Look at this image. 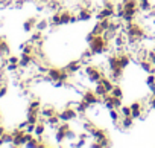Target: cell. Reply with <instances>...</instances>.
Segmentation results:
<instances>
[{"label":"cell","mask_w":155,"mask_h":148,"mask_svg":"<svg viewBox=\"0 0 155 148\" xmlns=\"http://www.w3.org/2000/svg\"><path fill=\"white\" fill-rule=\"evenodd\" d=\"M40 108H41V101L38 98H32L29 101V104H28V110H37V112H40Z\"/></svg>","instance_id":"cell-7"},{"label":"cell","mask_w":155,"mask_h":148,"mask_svg":"<svg viewBox=\"0 0 155 148\" xmlns=\"http://www.w3.org/2000/svg\"><path fill=\"white\" fill-rule=\"evenodd\" d=\"M119 112L122 116H131V105H122L119 108Z\"/></svg>","instance_id":"cell-9"},{"label":"cell","mask_w":155,"mask_h":148,"mask_svg":"<svg viewBox=\"0 0 155 148\" xmlns=\"http://www.w3.org/2000/svg\"><path fill=\"white\" fill-rule=\"evenodd\" d=\"M49 26H52L49 19H40V20L37 22V25H35V29H37V31H41V32H44V31H46Z\"/></svg>","instance_id":"cell-5"},{"label":"cell","mask_w":155,"mask_h":148,"mask_svg":"<svg viewBox=\"0 0 155 148\" xmlns=\"http://www.w3.org/2000/svg\"><path fill=\"white\" fill-rule=\"evenodd\" d=\"M5 133H6V128H5V127H3L2 124H0V137H2V136H3Z\"/></svg>","instance_id":"cell-11"},{"label":"cell","mask_w":155,"mask_h":148,"mask_svg":"<svg viewBox=\"0 0 155 148\" xmlns=\"http://www.w3.org/2000/svg\"><path fill=\"white\" fill-rule=\"evenodd\" d=\"M93 90H94V93H96V95H97L101 99H102L104 96H107V95H108V90L104 87V84H102V83H96Z\"/></svg>","instance_id":"cell-6"},{"label":"cell","mask_w":155,"mask_h":148,"mask_svg":"<svg viewBox=\"0 0 155 148\" xmlns=\"http://www.w3.org/2000/svg\"><path fill=\"white\" fill-rule=\"evenodd\" d=\"M58 116H59L61 122H73L76 119H79V113H78V110L74 107H68V105H65V108L61 110L58 113Z\"/></svg>","instance_id":"cell-1"},{"label":"cell","mask_w":155,"mask_h":148,"mask_svg":"<svg viewBox=\"0 0 155 148\" xmlns=\"http://www.w3.org/2000/svg\"><path fill=\"white\" fill-rule=\"evenodd\" d=\"M134 121L135 119L132 116H122V119H120V122H119L117 127H122L123 130H129V128L134 127Z\"/></svg>","instance_id":"cell-3"},{"label":"cell","mask_w":155,"mask_h":148,"mask_svg":"<svg viewBox=\"0 0 155 148\" xmlns=\"http://www.w3.org/2000/svg\"><path fill=\"white\" fill-rule=\"evenodd\" d=\"M37 22H38V19L37 17H31V19H28L25 23H23V31L25 32H34L35 31V25H37Z\"/></svg>","instance_id":"cell-4"},{"label":"cell","mask_w":155,"mask_h":148,"mask_svg":"<svg viewBox=\"0 0 155 148\" xmlns=\"http://www.w3.org/2000/svg\"><path fill=\"white\" fill-rule=\"evenodd\" d=\"M94 37H96V35H94L93 32H90V34H88V35L85 37V41H87V43H90V41H91V40H93Z\"/></svg>","instance_id":"cell-10"},{"label":"cell","mask_w":155,"mask_h":148,"mask_svg":"<svg viewBox=\"0 0 155 148\" xmlns=\"http://www.w3.org/2000/svg\"><path fill=\"white\" fill-rule=\"evenodd\" d=\"M110 95H111V96H116V98H122V99H123V89H122L120 86H114V87L111 89Z\"/></svg>","instance_id":"cell-8"},{"label":"cell","mask_w":155,"mask_h":148,"mask_svg":"<svg viewBox=\"0 0 155 148\" xmlns=\"http://www.w3.org/2000/svg\"><path fill=\"white\" fill-rule=\"evenodd\" d=\"M64 69H65V70L70 73V77H73V75H76L78 72H81V70L84 69V64L81 63V60H74V61L67 63Z\"/></svg>","instance_id":"cell-2"}]
</instances>
